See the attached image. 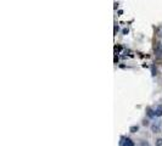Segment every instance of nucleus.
Masks as SVG:
<instances>
[{"instance_id":"nucleus-1","label":"nucleus","mask_w":162,"mask_h":146,"mask_svg":"<svg viewBox=\"0 0 162 146\" xmlns=\"http://www.w3.org/2000/svg\"><path fill=\"white\" fill-rule=\"evenodd\" d=\"M151 130L154 133H160L162 130V121H157L151 124Z\"/></svg>"},{"instance_id":"nucleus-8","label":"nucleus","mask_w":162,"mask_h":146,"mask_svg":"<svg viewBox=\"0 0 162 146\" xmlns=\"http://www.w3.org/2000/svg\"><path fill=\"white\" fill-rule=\"evenodd\" d=\"M128 33V29H123V34H127Z\"/></svg>"},{"instance_id":"nucleus-5","label":"nucleus","mask_w":162,"mask_h":146,"mask_svg":"<svg viewBox=\"0 0 162 146\" xmlns=\"http://www.w3.org/2000/svg\"><path fill=\"white\" fill-rule=\"evenodd\" d=\"M138 129H139V127H138V125H133V127H130V132L132 133L138 132Z\"/></svg>"},{"instance_id":"nucleus-7","label":"nucleus","mask_w":162,"mask_h":146,"mask_svg":"<svg viewBox=\"0 0 162 146\" xmlns=\"http://www.w3.org/2000/svg\"><path fill=\"white\" fill-rule=\"evenodd\" d=\"M140 146H149V144H148V142H145V141H143V140H141V141H140Z\"/></svg>"},{"instance_id":"nucleus-6","label":"nucleus","mask_w":162,"mask_h":146,"mask_svg":"<svg viewBox=\"0 0 162 146\" xmlns=\"http://www.w3.org/2000/svg\"><path fill=\"white\" fill-rule=\"evenodd\" d=\"M156 146H162V139L156 140Z\"/></svg>"},{"instance_id":"nucleus-3","label":"nucleus","mask_w":162,"mask_h":146,"mask_svg":"<svg viewBox=\"0 0 162 146\" xmlns=\"http://www.w3.org/2000/svg\"><path fill=\"white\" fill-rule=\"evenodd\" d=\"M155 114H156V117H161L162 116V105L157 106V108L155 110Z\"/></svg>"},{"instance_id":"nucleus-2","label":"nucleus","mask_w":162,"mask_h":146,"mask_svg":"<svg viewBox=\"0 0 162 146\" xmlns=\"http://www.w3.org/2000/svg\"><path fill=\"white\" fill-rule=\"evenodd\" d=\"M121 146H135V144L129 138H122L121 139Z\"/></svg>"},{"instance_id":"nucleus-4","label":"nucleus","mask_w":162,"mask_h":146,"mask_svg":"<svg viewBox=\"0 0 162 146\" xmlns=\"http://www.w3.org/2000/svg\"><path fill=\"white\" fill-rule=\"evenodd\" d=\"M146 111H148V114H149V117H156V114H155V111H152L150 107H148L146 108Z\"/></svg>"}]
</instances>
